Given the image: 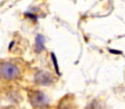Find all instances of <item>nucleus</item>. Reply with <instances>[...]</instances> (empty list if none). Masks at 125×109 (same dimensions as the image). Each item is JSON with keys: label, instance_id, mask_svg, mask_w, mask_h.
<instances>
[{"label": "nucleus", "instance_id": "obj_1", "mask_svg": "<svg viewBox=\"0 0 125 109\" xmlns=\"http://www.w3.org/2000/svg\"><path fill=\"white\" fill-rule=\"evenodd\" d=\"M19 69L11 63H2L0 65V76L6 80H12L19 76Z\"/></svg>", "mask_w": 125, "mask_h": 109}, {"label": "nucleus", "instance_id": "obj_5", "mask_svg": "<svg viewBox=\"0 0 125 109\" xmlns=\"http://www.w3.org/2000/svg\"><path fill=\"white\" fill-rule=\"evenodd\" d=\"M52 60H53V64H54V67H55V71L57 73V74H59V69H58V65H57V61H56V57L54 53H52Z\"/></svg>", "mask_w": 125, "mask_h": 109}, {"label": "nucleus", "instance_id": "obj_2", "mask_svg": "<svg viewBox=\"0 0 125 109\" xmlns=\"http://www.w3.org/2000/svg\"><path fill=\"white\" fill-rule=\"evenodd\" d=\"M52 81V76L49 73L40 72L36 74V82L41 85H48Z\"/></svg>", "mask_w": 125, "mask_h": 109}, {"label": "nucleus", "instance_id": "obj_3", "mask_svg": "<svg viewBox=\"0 0 125 109\" xmlns=\"http://www.w3.org/2000/svg\"><path fill=\"white\" fill-rule=\"evenodd\" d=\"M32 103L34 106H42L46 102V98L42 93H37L33 98H32Z\"/></svg>", "mask_w": 125, "mask_h": 109}, {"label": "nucleus", "instance_id": "obj_4", "mask_svg": "<svg viewBox=\"0 0 125 109\" xmlns=\"http://www.w3.org/2000/svg\"><path fill=\"white\" fill-rule=\"evenodd\" d=\"M36 43H37V48H38V51H41V50L44 48V38H43V36H41V35L37 36Z\"/></svg>", "mask_w": 125, "mask_h": 109}, {"label": "nucleus", "instance_id": "obj_6", "mask_svg": "<svg viewBox=\"0 0 125 109\" xmlns=\"http://www.w3.org/2000/svg\"><path fill=\"white\" fill-rule=\"evenodd\" d=\"M112 53H118V54H121V51H118V50H113V49H111L110 50Z\"/></svg>", "mask_w": 125, "mask_h": 109}]
</instances>
